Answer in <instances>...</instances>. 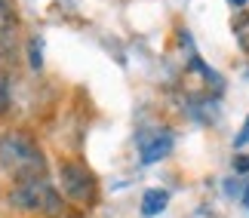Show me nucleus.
<instances>
[{
  "label": "nucleus",
  "mask_w": 249,
  "mask_h": 218,
  "mask_svg": "<svg viewBox=\"0 0 249 218\" xmlns=\"http://www.w3.org/2000/svg\"><path fill=\"white\" fill-rule=\"evenodd\" d=\"M0 166L22 182V178L43 175L46 160L25 132H6V135H0Z\"/></svg>",
  "instance_id": "f257e3e1"
},
{
  "label": "nucleus",
  "mask_w": 249,
  "mask_h": 218,
  "mask_svg": "<svg viewBox=\"0 0 249 218\" xmlns=\"http://www.w3.org/2000/svg\"><path fill=\"white\" fill-rule=\"evenodd\" d=\"M9 206L18 212H40V215H62V197L43 175L22 178L9 191Z\"/></svg>",
  "instance_id": "f03ea898"
},
{
  "label": "nucleus",
  "mask_w": 249,
  "mask_h": 218,
  "mask_svg": "<svg viewBox=\"0 0 249 218\" xmlns=\"http://www.w3.org/2000/svg\"><path fill=\"white\" fill-rule=\"evenodd\" d=\"M59 187H62V194H68L80 206H92L95 197H99V182H95V175L83 163H62L59 166Z\"/></svg>",
  "instance_id": "7ed1b4c3"
},
{
  "label": "nucleus",
  "mask_w": 249,
  "mask_h": 218,
  "mask_svg": "<svg viewBox=\"0 0 249 218\" xmlns=\"http://www.w3.org/2000/svg\"><path fill=\"white\" fill-rule=\"evenodd\" d=\"M172 151V132L169 129H157L151 135H139V154H142V163H157L163 160Z\"/></svg>",
  "instance_id": "20e7f679"
},
{
  "label": "nucleus",
  "mask_w": 249,
  "mask_h": 218,
  "mask_svg": "<svg viewBox=\"0 0 249 218\" xmlns=\"http://www.w3.org/2000/svg\"><path fill=\"white\" fill-rule=\"evenodd\" d=\"M13 9H9V0H0V55L9 59L16 52V34H13Z\"/></svg>",
  "instance_id": "39448f33"
},
{
  "label": "nucleus",
  "mask_w": 249,
  "mask_h": 218,
  "mask_svg": "<svg viewBox=\"0 0 249 218\" xmlns=\"http://www.w3.org/2000/svg\"><path fill=\"white\" fill-rule=\"evenodd\" d=\"M166 203H169V194L160 191V187H151V191H145V197H142V215L154 218L166 209Z\"/></svg>",
  "instance_id": "423d86ee"
},
{
  "label": "nucleus",
  "mask_w": 249,
  "mask_h": 218,
  "mask_svg": "<svg viewBox=\"0 0 249 218\" xmlns=\"http://www.w3.org/2000/svg\"><path fill=\"white\" fill-rule=\"evenodd\" d=\"M9 111V77L0 74V117Z\"/></svg>",
  "instance_id": "0eeeda50"
},
{
  "label": "nucleus",
  "mask_w": 249,
  "mask_h": 218,
  "mask_svg": "<svg viewBox=\"0 0 249 218\" xmlns=\"http://www.w3.org/2000/svg\"><path fill=\"white\" fill-rule=\"evenodd\" d=\"M28 55H31V68L40 71V68H43V59H40V43H37V40H31V46H28Z\"/></svg>",
  "instance_id": "6e6552de"
},
{
  "label": "nucleus",
  "mask_w": 249,
  "mask_h": 218,
  "mask_svg": "<svg viewBox=\"0 0 249 218\" xmlns=\"http://www.w3.org/2000/svg\"><path fill=\"white\" fill-rule=\"evenodd\" d=\"M243 145H249V117H246V123H243V129H240V135L234 138V148H243Z\"/></svg>",
  "instance_id": "1a4fd4ad"
},
{
  "label": "nucleus",
  "mask_w": 249,
  "mask_h": 218,
  "mask_svg": "<svg viewBox=\"0 0 249 218\" xmlns=\"http://www.w3.org/2000/svg\"><path fill=\"white\" fill-rule=\"evenodd\" d=\"M234 172H249V154L234 157Z\"/></svg>",
  "instance_id": "9d476101"
},
{
  "label": "nucleus",
  "mask_w": 249,
  "mask_h": 218,
  "mask_svg": "<svg viewBox=\"0 0 249 218\" xmlns=\"http://www.w3.org/2000/svg\"><path fill=\"white\" fill-rule=\"evenodd\" d=\"M231 3H234V6H246V0H231Z\"/></svg>",
  "instance_id": "9b49d317"
},
{
  "label": "nucleus",
  "mask_w": 249,
  "mask_h": 218,
  "mask_svg": "<svg viewBox=\"0 0 249 218\" xmlns=\"http://www.w3.org/2000/svg\"><path fill=\"white\" fill-rule=\"evenodd\" d=\"M243 203H246V206H249V187H246V194H243Z\"/></svg>",
  "instance_id": "f8f14e48"
}]
</instances>
